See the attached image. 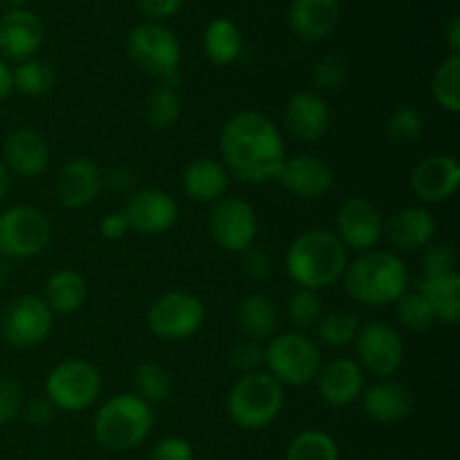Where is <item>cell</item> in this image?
Segmentation results:
<instances>
[{"label": "cell", "mask_w": 460, "mask_h": 460, "mask_svg": "<svg viewBox=\"0 0 460 460\" xmlns=\"http://www.w3.org/2000/svg\"><path fill=\"white\" fill-rule=\"evenodd\" d=\"M286 157L281 130L263 112H234L220 130V162L238 182H272Z\"/></svg>", "instance_id": "1"}, {"label": "cell", "mask_w": 460, "mask_h": 460, "mask_svg": "<svg viewBox=\"0 0 460 460\" xmlns=\"http://www.w3.org/2000/svg\"><path fill=\"white\" fill-rule=\"evenodd\" d=\"M434 313L436 323L456 326L460 322V274H443V277H422L416 288Z\"/></svg>", "instance_id": "28"}, {"label": "cell", "mask_w": 460, "mask_h": 460, "mask_svg": "<svg viewBox=\"0 0 460 460\" xmlns=\"http://www.w3.org/2000/svg\"><path fill=\"white\" fill-rule=\"evenodd\" d=\"M54 88V72L40 58H27L12 67V90L30 99L45 97Z\"/></svg>", "instance_id": "35"}, {"label": "cell", "mask_w": 460, "mask_h": 460, "mask_svg": "<svg viewBox=\"0 0 460 460\" xmlns=\"http://www.w3.org/2000/svg\"><path fill=\"white\" fill-rule=\"evenodd\" d=\"M155 425V411L135 394L108 398L93 420L94 440L108 452H130L146 443Z\"/></svg>", "instance_id": "4"}, {"label": "cell", "mask_w": 460, "mask_h": 460, "mask_svg": "<svg viewBox=\"0 0 460 460\" xmlns=\"http://www.w3.org/2000/svg\"><path fill=\"white\" fill-rule=\"evenodd\" d=\"M135 385V395L153 404L166 402L173 394V380H171V373L166 371L162 364L157 362H142L137 368H135L133 376Z\"/></svg>", "instance_id": "36"}, {"label": "cell", "mask_w": 460, "mask_h": 460, "mask_svg": "<svg viewBox=\"0 0 460 460\" xmlns=\"http://www.w3.org/2000/svg\"><path fill=\"white\" fill-rule=\"evenodd\" d=\"M431 99L449 115L460 112V54H449L431 76Z\"/></svg>", "instance_id": "33"}, {"label": "cell", "mask_w": 460, "mask_h": 460, "mask_svg": "<svg viewBox=\"0 0 460 460\" xmlns=\"http://www.w3.org/2000/svg\"><path fill=\"white\" fill-rule=\"evenodd\" d=\"M9 189H12V173H9L7 166H4L3 160H0V202L7 198Z\"/></svg>", "instance_id": "52"}, {"label": "cell", "mask_w": 460, "mask_h": 460, "mask_svg": "<svg viewBox=\"0 0 460 460\" xmlns=\"http://www.w3.org/2000/svg\"><path fill=\"white\" fill-rule=\"evenodd\" d=\"M202 49L209 63L223 67L232 66L243 54V34L229 18H214L202 31Z\"/></svg>", "instance_id": "30"}, {"label": "cell", "mask_w": 460, "mask_h": 460, "mask_svg": "<svg viewBox=\"0 0 460 460\" xmlns=\"http://www.w3.org/2000/svg\"><path fill=\"white\" fill-rule=\"evenodd\" d=\"M148 460H196V456H193V447L189 440L180 438V436H166V438L157 440Z\"/></svg>", "instance_id": "45"}, {"label": "cell", "mask_w": 460, "mask_h": 460, "mask_svg": "<svg viewBox=\"0 0 460 460\" xmlns=\"http://www.w3.org/2000/svg\"><path fill=\"white\" fill-rule=\"evenodd\" d=\"M350 75V66L341 54H326L319 58L310 70L314 93H337L346 85Z\"/></svg>", "instance_id": "39"}, {"label": "cell", "mask_w": 460, "mask_h": 460, "mask_svg": "<svg viewBox=\"0 0 460 460\" xmlns=\"http://www.w3.org/2000/svg\"><path fill=\"white\" fill-rule=\"evenodd\" d=\"M277 182L299 200H322L331 193L335 173L326 160L304 153V155L286 157Z\"/></svg>", "instance_id": "16"}, {"label": "cell", "mask_w": 460, "mask_h": 460, "mask_svg": "<svg viewBox=\"0 0 460 460\" xmlns=\"http://www.w3.org/2000/svg\"><path fill=\"white\" fill-rule=\"evenodd\" d=\"M144 115L153 128H173L182 115V97L178 93V84H155L146 94Z\"/></svg>", "instance_id": "31"}, {"label": "cell", "mask_w": 460, "mask_h": 460, "mask_svg": "<svg viewBox=\"0 0 460 460\" xmlns=\"http://www.w3.org/2000/svg\"><path fill=\"white\" fill-rule=\"evenodd\" d=\"M12 93V67H9V63L0 57V103H3Z\"/></svg>", "instance_id": "51"}, {"label": "cell", "mask_w": 460, "mask_h": 460, "mask_svg": "<svg viewBox=\"0 0 460 460\" xmlns=\"http://www.w3.org/2000/svg\"><path fill=\"white\" fill-rule=\"evenodd\" d=\"M135 4L146 16V21L162 22L178 13L182 9L184 0H135Z\"/></svg>", "instance_id": "46"}, {"label": "cell", "mask_w": 460, "mask_h": 460, "mask_svg": "<svg viewBox=\"0 0 460 460\" xmlns=\"http://www.w3.org/2000/svg\"><path fill=\"white\" fill-rule=\"evenodd\" d=\"M229 173L214 157H196L182 171V191L200 205H216L227 196Z\"/></svg>", "instance_id": "26"}, {"label": "cell", "mask_w": 460, "mask_h": 460, "mask_svg": "<svg viewBox=\"0 0 460 460\" xmlns=\"http://www.w3.org/2000/svg\"><path fill=\"white\" fill-rule=\"evenodd\" d=\"M323 304L319 292L296 288L292 296L288 299V319L296 328H310L322 319Z\"/></svg>", "instance_id": "40"}, {"label": "cell", "mask_w": 460, "mask_h": 460, "mask_svg": "<svg viewBox=\"0 0 460 460\" xmlns=\"http://www.w3.org/2000/svg\"><path fill=\"white\" fill-rule=\"evenodd\" d=\"M9 277H12V261L0 256V288L9 281Z\"/></svg>", "instance_id": "53"}, {"label": "cell", "mask_w": 460, "mask_h": 460, "mask_svg": "<svg viewBox=\"0 0 460 460\" xmlns=\"http://www.w3.org/2000/svg\"><path fill=\"white\" fill-rule=\"evenodd\" d=\"M99 234L106 241H121L130 234V225L126 220L124 211H108L102 220H99Z\"/></svg>", "instance_id": "47"}, {"label": "cell", "mask_w": 460, "mask_h": 460, "mask_svg": "<svg viewBox=\"0 0 460 460\" xmlns=\"http://www.w3.org/2000/svg\"><path fill=\"white\" fill-rule=\"evenodd\" d=\"M460 187V162L447 153H434L411 171V191L425 205H438L456 196Z\"/></svg>", "instance_id": "17"}, {"label": "cell", "mask_w": 460, "mask_h": 460, "mask_svg": "<svg viewBox=\"0 0 460 460\" xmlns=\"http://www.w3.org/2000/svg\"><path fill=\"white\" fill-rule=\"evenodd\" d=\"M322 364L317 341L299 331L277 332L265 341V368L281 386L313 385Z\"/></svg>", "instance_id": "7"}, {"label": "cell", "mask_w": 460, "mask_h": 460, "mask_svg": "<svg viewBox=\"0 0 460 460\" xmlns=\"http://www.w3.org/2000/svg\"><path fill=\"white\" fill-rule=\"evenodd\" d=\"M376 460H386V458H376Z\"/></svg>", "instance_id": "55"}, {"label": "cell", "mask_w": 460, "mask_h": 460, "mask_svg": "<svg viewBox=\"0 0 460 460\" xmlns=\"http://www.w3.org/2000/svg\"><path fill=\"white\" fill-rule=\"evenodd\" d=\"M286 391L268 371L241 376L227 394V416L238 429L261 431L283 411Z\"/></svg>", "instance_id": "5"}, {"label": "cell", "mask_w": 460, "mask_h": 460, "mask_svg": "<svg viewBox=\"0 0 460 460\" xmlns=\"http://www.w3.org/2000/svg\"><path fill=\"white\" fill-rule=\"evenodd\" d=\"M362 411L380 425H398L411 418L416 409L413 394L395 380H376L359 395Z\"/></svg>", "instance_id": "23"}, {"label": "cell", "mask_w": 460, "mask_h": 460, "mask_svg": "<svg viewBox=\"0 0 460 460\" xmlns=\"http://www.w3.org/2000/svg\"><path fill=\"white\" fill-rule=\"evenodd\" d=\"M207 227L220 250L243 254L247 247L254 245L256 234H259V218L250 202L225 196L223 200L211 205Z\"/></svg>", "instance_id": "13"}, {"label": "cell", "mask_w": 460, "mask_h": 460, "mask_svg": "<svg viewBox=\"0 0 460 460\" xmlns=\"http://www.w3.org/2000/svg\"><path fill=\"white\" fill-rule=\"evenodd\" d=\"M3 164L9 173L21 178H39L49 166V146L43 135L34 128H16L4 137Z\"/></svg>", "instance_id": "22"}, {"label": "cell", "mask_w": 460, "mask_h": 460, "mask_svg": "<svg viewBox=\"0 0 460 460\" xmlns=\"http://www.w3.org/2000/svg\"><path fill=\"white\" fill-rule=\"evenodd\" d=\"M395 317H398V322L407 331L413 332H427L436 323V317L431 313L429 304L425 301V296L418 290H411V288L395 301Z\"/></svg>", "instance_id": "38"}, {"label": "cell", "mask_w": 460, "mask_h": 460, "mask_svg": "<svg viewBox=\"0 0 460 460\" xmlns=\"http://www.w3.org/2000/svg\"><path fill=\"white\" fill-rule=\"evenodd\" d=\"M317 394L328 407H349L358 402L367 389V373L353 358H332L322 364L317 377Z\"/></svg>", "instance_id": "19"}, {"label": "cell", "mask_w": 460, "mask_h": 460, "mask_svg": "<svg viewBox=\"0 0 460 460\" xmlns=\"http://www.w3.org/2000/svg\"><path fill=\"white\" fill-rule=\"evenodd\" d=\"M340 0H292L288 21L296 39L319 43L328 39L340 25Z\"/></svg>", "instance_id": "25"}, {"label": "cell", "mask_w": 460, "mask_h": 460, "mask_svg": "<svg viewBox=\"0 0 460 460\" xmlns=\"http://www.w3.org/2000/svg\"><path fill=\"white\" fill-rule=\"evenodd\" d=\"M54 326V313L43 296L22 295L7 305L0 319V337L12 349H34L43 344Z\"/></svg>", "instance_id": "12"}, {"label": "cell", "mask_w": 460, "mask_h": 460, "mask_svg": "<svg viewBox=\"0 0 460 460\" xmlns=\"http://www.w3.org/2000/svg\"><path fill=\"white\" fill-rule=\"evenodd\" d=\"M346 265H349V250L340 243V238L328 229H305L286 252V272L296 288L305 290H326L341 281Z\"/></svg>", "instance_id": "2"}, {"label": "cell", "mask_w": 460, "mask_h": 460, "mask_svg": "<svg viewBox=\"0 0 460 460\" xmlns=\"http://www.w3.org/2000/svg\"><path fill=\"white\" fill-rule=\"evenodd\" d=\"M52 241V223L39 207L13 205L0 214V256L25 261L43 254Z\"/></svg>", "instance_id": "9"}, {"label": "cell", "mask_w": 460, "mask_h": 460, "mask_svg": "<svg viewBox=\"0 0 460 460\" xmlns=\"http://www.w3.org/2000/svg\"><path fill=\"white\" fill-rule=\"evenodd\" d=\"M229 364H232L234 371H238L241 376L263 371L265 346L254 340H241L238 344H234L232 350H229Z\"/></svg>", "instance_id": "42"}, {"label": "cell", "mask_w": 460, "mask_h": 460, "mask_svg": "<svg viewBox=\"0 0 460 460\" xmlns=\"http://www.w3.org/2000/svg\"><path fill=\"white\" fill-rule=\"evenodd\" d=\"M3 4H7L9 9H27V3L30 0H0Z\"/></svg>", "instance_id": "54"}, {"label": "cell", "mask_w": 460, "mask_h": 460, "mask_svg": "<svg viewBox=\"0 0 460 460\" xmlns=\"http://www.w3.org/2000/svg\"><path fill=\"white\" fill-rule=\"evenodd\" d=\"M21 413L25 416V420L30 422V425L43 427V425H48V422H52L57 409H54L52 402H49V400L43 395V398L30 400V402L22 407Z\"/></svg>", "instance_id": "48"}, {"label": "cell", "mask_w": 460, "mask_h": 460, "mask_svg": "<svg viewBox=\"0 0 460 460\" xmlns=\"http://www.w3.org/2000/svg\"><path fill=\"white\" fill-rule=\"evenodd\" d=\"M447 45H449V54H460V18L458 13H454L452 18L447 21Z\"/></svg>", "instance_id": "50"}, {"label": "cell", "mask_w": 460, "mask_h": 460, "mask_svg": "<svg viewBox=\"0 0 460 460\" xmlns=\"http://www.w3.org/2000/svg\"><path fill=\"white\" fill-rule=\"evenodd\" d=\"M124 214L130 232L139 236H162L175 227L180 218V207L164 189L144 187L130 193Z\"/></svg>", "instance_id": "15"}, {"label": "cell", "mask_w": 460, "mask_h": 460, "mask_svg": "<svg viewBox=\"0 0 460 460\" xmlns=\"http://www.w3.org/2000/svg\"><path fill=\"white\" fill-rule=\"evenodd\" d=\"M385 236L400 252H422L436 236V218L427 207L411 205L385 220Z\"/></svg>", "instance_id": "24"}, {"label": "cell", "mask_w": 460, "mask_h": 460, "mask_svg": "<svg viewBox=\"0 0 460 460\" xmlns=\"http://www.w3.org/2000/svg\"><path fill=\"white\" fill-rule=\"evenodd\" d=\"M126 52L144 75L157 84H178L182 45L180 39L162 22H139L126 36Z\"/></svg>", "instance_id": "6"}, {"label": "cell", "mask_w": 460, "mask_h": 460, "mask_svg": "<svg viewBox=\"0 0 460 460\" xmlns=\"http://www.w3.org/2000/svg\"><path fill=\"white\" fill-rule=\"evenodd\" d=\"M335 234L346 250L358 254L376 250L385 236V216L380 207L364 196H350L335 214Z\"/></svg>", "instance_id": "14"}, {"label": "cell", "mask_w": 460, "mask_h": 460, "mask_svg": "<svg viewBox=\"0 0 460 460\" xmlns=\"http://www.w3.org/2000/svg\"><path fill=\"white\" fill-rule=\"evenodd\" d=\"M103 189V175L90 157L66 162L57 175V200L66 209H84L97 200Z\"/></svg>", "instance_id": "21"}, {"label": "cell", "mask_w": 460, "mask_h": 460, "mask_svg": "<svg viewBox=\"0 0 460 460\" xmlns=\"http://www.w3.org/2000/svg\"><path fill=\"white\" fill-rule=\"evenodd\" d=\"M43 299L54 314H75L88 299V281L76 270L63 268L48 279Z\"/></svg>", "instance_id": "29"}, {"label": "cell", "mask_w": 460, "mask_h": 460, "mask_svg": "<svg viewBox=\"0 0 460 460\" xmlns=\"http://www.w3.org/2000/svg\"><path fill=\"white\" fill-rule=\"evenodd\" d=\"M25 407V394L16 380L3 377L0 380V427L12 422Z\"/></svg>", "instance_id": "44"}, {"label": "cell", "mask_w": 460, "mask_h": 460, "mask_svg": "<svg viewBox=\"0 0 460 460\" xmlns=\"http://www.w3.org/2000/svg\"><path fill=\"white\" fill-rule=\"evenodd\" d=\"M102 373L93 362L70 358L58 362L45 377V398L57 411L79 413L93 407L102 395Z\"/></svg>", "instance_id": "8"}, {"label": "cell", "mask_w": 460, "mask_h": 460, "mask_svg": "<svg viewBox=\"0 0 460 460\" xmlns=\"http://www.w3.org/2000/svg\"><path fill=\"white\" fill-rule=\"evenodd\" d=\"M409 281L407 263L395 252L385 250L362 252L358 259L349 261L341 274L346 295L373 308L395 304L409 290Z\"/></svg>", "instance_id": "3"}, {"label": "cell", "mask_w": 460, "mask_h": 460, "mask_svg": "<svg viewBox=\"0 0 460 460\" xmlns=\"http://www.w3.org/2000/svg\"><path fill=\"white\" fill-rule=\"evenodd\" d=\"M385 133L395 146H413L425 135V115L413 103H400L386 117Z\"/></svg>", "instance_id": "32"}, {"label": "cell", "mask_w": 460, "mask_h": 460, "mask_svg": "<svg viewBox=\"0 0 460 460\" xmlns=\"http://www.w3.org/2000/svg\"><path fill=\"white\" fill-rule=\"evenodd\" d=\"M458 252L449 243H429L422 250L420 270L422 277H443V274L456 272Z\"/></svg>", "instance_id": "41"}, {"label": "cell", "mask_w": 460, "mask_h": 460, "mask_svg": "<svg viewBox=\"0 0 460 460\" xmlns=\"http://www.w3.org/2000/svg\"><path fill=\"white\" fill-rule=\"evenodd\" d=\"M359 317L349 310H335V313L322 314L314 328H317V341L326 349H346L355 341L358 337Z\"/></svg>", "instance_id": "34"}, {"label": "cell", "mask_w": 460, "mask_h": 460, "mask_svg": "<svg viewBox=\"0 0 460 460\" xmlns=\"http://www.w3.org/2000/svg\"><path fill=\"white\" fill-rule=\"evenodd\" d=\"M238 256H241V272L245 274L247 279L261 283V281H268V279L272 277L274 261H272V256H270L265 250L252 245Z\"/></svg>", "instance_id": "43"}, {"label": "cell", "mask_w": 460, "mask_h": 460, "mask_svg": "<svg viewBox=\"0 0 460 460\" xmlns=\"http://www.w3.org/2000/svg\"><path fill=\"white\" fill-rule=\"evenodd\" d=\"M331 108L314 90H299L286 103L283 121L288 133L304 144H317L331 128Z\"/></svg>", "instance_id": "20"}, {"label": "cell", "mask_w": 460, "mask_h": 460, "mask_svg": "<svg viewBox=\"0 0 460 460\" xmlns=\"http://www.w3.org/2000/svg\"><path fill=\"white\" fill-rule=\"evenodd\" d=\"M45 40V27L31 9H7L0 16V57L21 63L34 58Z\"/></svg>", "instance_id": "18"}, {"label": "cell", "mask_w": 460, "mask_h": 460, "mask_svg": "<svg viewBox=\"0 0 460 460\" xmlns=\"http://www.w3.org/2000/svg\"><path fill=\"white\" fill-rule=\"evenodd\" d=\"M238 328L245 332L247 340L268 341L279 332V310L277 304L263 292L245 295L236 305Z\"/></svg>", "instance_id": "27"}, {"label": "cell", "mask_w": 460, "mask_h": 460, "mask_svg": "<svg viewBox=\"0 0 460 460\" xmlns=\"http://www.w3.org/2000/svg\"><path fill=\"white\" fill-rule=\"evenodd\" d=\"M205 304L191 292L173 290L157 296L146 313V326L157 340L184 341L205 323Z\"/></svg>", "instance_id": "10"}, {"label": "cell", "mask_w": 460, "mask_h": 460, "mask_svg": "<svg viewBox=\"0 0 460 460\" xmlns=\"http://www.w3.org/2000/svg\"><path fill=\"white\" fill-rule=\"evenodd\" d=\"M103 187H108L115 193H133L135 191V173L126 166L112 169L111 173L103 178Z\"/></svg>", "instance_id": "49"}, {"label": "cell", "mask_w": 460, "mask_h": 460, "mask_svg": "<svg viewBox=\"0 0 460 460\" xmlns=\"http://www.w3.org/2000/svg\"><path fill=\"white\" fill-rule=\"evenodd\" d=\"M355 355L364 373L376 380H391L404 362V340L391 323L373 319L359 326L355 337Z\"/></svg>", "instance_id": "11"}, {"label": "cell", "mask_w": 460, "mask_h": 460, "mask_svg": "<svg viewBox=\"0 0 460 460\" xmlns=\"http://www.w3.org/2000/svg\"><path fill=\"white\" fill-rule=\"evenodd\" d=\"M286 460H340V447L326 431L305 429L290 440Z\"/></svg>", "instance_id": "37"}]
</instances>
